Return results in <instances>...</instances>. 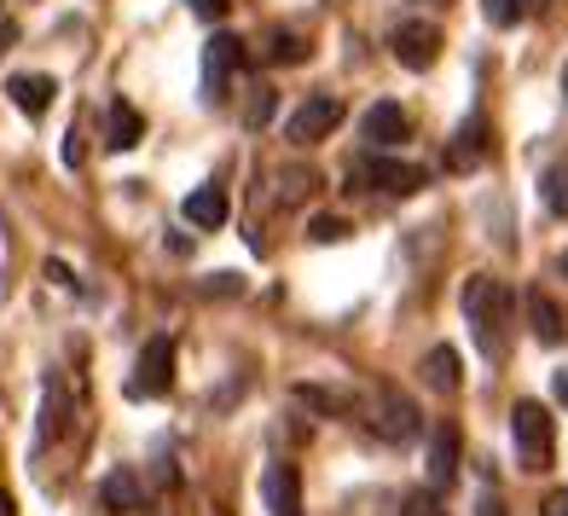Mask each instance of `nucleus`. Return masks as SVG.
<instances>
[{
    "label": "nucleus",
    "mask_w": 568,
    "mask_h": 516,
    "mask_svg": "<svg viewBox=\"0 0 568 516\" xmlns=\"http://www.w3.org/2000/svg\"><path fill=\"white\" fill-rule=\"evenodd\" d=\"M476 510H481V516H505V505H499V499H494V494H487V499H481V505H476Z\"/></svg>",
    "instance_id": "obj_30"
},
{
    "label": "nucleus",
    "mask_w": 568,
    "mask_h": 516,
    "mask_svg": "<svg viewBox=\"0 0 568 516\" xmlns=\"http://www.w3.org/2000/svg\"><path fill=\"white\" fill-rule=\"evenodd\" d=\"M424 389H435V395H458L464 389V372H458V348H429L424 354Z\"/></svg>",
    "instance_id": "obj_17"
},
{
    "label": "nucleus",
    "mask_w": 568,
    "mask_h": 516,
    "mask_svg": "<svg viewBox=\"0 0 568 516\" xmlns=\"http://www.w3.org/2000/svg\"><path fill=\"white\" fill-rule=\"evenodd\" d=\"M389 47H395V59H400L406 70H429L435 59H442V30H435V23H424V18H406V23H395Z\"/></svg>",
    "instance_id": "obj_8"
},
{
    "label": "nucleus",
    "mask_w": 568,
    "mask_h": 516,
    "mask_svg": "<svg viewBox=\"0 0 568 516\" xmlns=\"http://www.w3.org/2000/svg\"><path fill=\"white\" fill-rule=\"evenodd\" d=\"M539 516H568V487H551V494L539 499Z\"/></svg>",
    "instance_id": "obj_28"
},
{
    "label": "nucleus",
    "mask_w": 568,
    "mask_h": 516,
    "mask_svg": "<svg viewBox=\"0 0 568 516\" xmlns=\"http://www.w3.org/2000/svg\"><path fill=\"white\" fill-rule=\"evenodd\" d=\"M99 505L105 510H116V516H134V510H145V482H140V471H128V464H116V471L99 482Z\"/></svg>",
    "instance_id": "obj_12"
},
{
    "label": "nucleus",
    "mask_w": 568,
    "mask_h": 516,
    "mask_svg": "<svg viewBox=\"0 0 568 516\" xmlns=\"http://www.w3.org/2000/svg\"><path fill=\"white\" fill-rule=\"evenodd\" d=\"M562 279H568V255H562Z\"/></svg>",
    "instance_id": "obj_33"
},
{
    "label": "nucleus",
    "mask_w": 568,
    "mask_h": 516,
    "mask_svg": "<svg viewBox=\"0 0 568 516\" xmlns=\"http://www.w3.org/2000/svg\"><path fill=\"white\" fill-rule=\"evenodd\" d=\"M180 215H186L192 226H203V232H215V226H226L232 203H226V192H221V186H197L186 203H180Z\"/></svg>",
    "instance_id": "obj_16"
},
{
    "label": "nucleus",
    "mask_w": 568,
    "mask_h": 516,
    "mask_svg": "<svg viewBox=\"0 0 568 516\" xmlns=\"http://www.w3.org/2000/svg\"><path fill=\"white\" fill-rule=\"evenodd\" d=\"M186 7H192L203 23H221V18H226V0H186Z\"/></svg>",
    "instance_id": "obj_27"
},
{
    "label": "nucleus",
    "mask_w": 568,
    "mask_h": 516,
    "mask_svg": "<svg viewBox=\"0 0 568 516\" xmlns=\"http://www.w3.org/2000/svg\"><path fill=\"white\" fill-rule=\"evenodd\" d=\"M453 482H458V424H435V435H429V487L447 494Z\"/></svg>",
    "instance_id": "obj_14"
},
{
    "label": "nucleus",
    "mask_w": 568,
    "mask_h": 516,
    "mask_svg": "<svg viewBox=\"0 0 568 516\" xmlns=\"http://www.w3.org/2000/svg\"><path fill=\"white\" fill-rule=\"evenodd\" d=\"M528 325H534V337L546 343V348L568 343V307L551 291H528Z\"/></svg>",
    "instance_id": "obj_13"
},
{
    "label": "nucleus",
    "mask_w": 568,
    "mask_h": 516,
    "mask_svg": "<svg viewBox=\"0 0 568 516\" xmlns=\"http://www.w3.org/2000/svg\"><path fill=\"white\" fill-rule=\"evenodd\" d=\"M273 105H278V99H273V88H250V105H244V122H250V128H267Z\"/></svg>",
    "instance_id": "obj_25"
},
{
    "label": "nucleus",
    "mask_w": 568,
    "mask_h": 516,
    "mask_svg": "<svg viewBox=\"0 0 568 516\" xmlns=\"http://www.w3.org/2000/svg\"><path fill=\"white\" fill-rule=\"evenodd\" d=\"M174 389V337H151L128 377V401H163Z\"/></svg>",
    "instance_id": "obj_3"
},
{
    "label": "nucleus",
    "mask_w": 568,
    "mask_h": 516,
    "mask_svg": "<svg viewBox=\"0 0 568 516\" xmlns=\"http://www.w3.org/2000/svg\"><path fill=\"white\" fill-rule=\"evenodd\" d=\"M262 499L273 516H302V471L291 458H278L267 464V476H262Z\"/></svg>",
    "instance_id": "obj_10"
},
{
    "label": "nucleus",
    "mask_w": 568,
    "mask_h": 516,
    "mask_svg": "<svg viewBox=\"0 0 568 516\" xmlns=\"http://www.w3.org/2000/svg\"><path fill=\"white\" fill-rule=\"evenodd\" d=\"M546 0H481V18L494 23V30H516L523 18H534Z\"/></svg>",
    "instance_id": "obj_20"
},
{
    "label": "nucleus",
    "mask_w": 568,
    "mask_h": 516,
    "mask_svg": "<svg viewBox=\"0 0 568 516\" xmlns=\"http://www.w3.org/2000/svg\"><path fill=\"white\" fill-rule=\"evenodd\" d=\"M400 516H447V510H442V494H435V487H429V494H424V487H412V494L400 499Z\"/></svg>",
    "instance_id": "obj_24"
},
{
    "label": "nucleus",
    "mask_w": 568,
    "mask_h": 516,
    "mask_svg": "<svg viewBox=\"0 0 568 516\" xmlns=\"http://www.w3.org/2000/svg\"><path fill=\"white\" fill-rule=\"evenodd\" d=\"M145 140V117L128 105V99H111V128H105V145L111 151H134Z\"/></svg>",
    "instance_id": "obj_18"
},
{
    "label": "nucleus",
    "mask_w": 568,
    "mask_h": 516,
    "mask_svg": "<svg viewBox=\"0 0 568 516\" xmlns=\"http://www.w3.org/2000/svg\"><path fill=\"white\" fill-rule=\"evenodd\" d=\"M70 429V395L59 377H47V401H41V442H59Z\"/></svg>",
    "instance_id": "obj_19"
},
{
    "label": "nucleus",
    "mask_w": 568,
    "mask_h": 516,
    "mask_svg": "<svg viewBox=\"0 0 568 516\" xmlns=\"http://www.w3.org/2000/svg\"><path fill=\"white\" fill-rule=\"evenodd\" d=\"M464 320H470V337L487 360H505L510 354V320H516V296L505 279L494 273H470V285H464Z\"/></svg>",
    "instance_id": "obj_1"
},
{
    "label": "nucleus",
    "mask_w": 568,
    "mask_h": 516,
    "mask_svg": "<svg viewBox=\"0 0 568 516\" xmlns=\"http://www.w3.org/2000/svg\"><path fill=\"white\" fill-rule=\"evenodd\" d=\"M551 395H557V401H562V406H568V366H562V372H557V377H551Z\"/></svg>",
    "instance_id": "obj_29"
},
{
    "label": "nucleus",
    "mask_w": 568,
    "mask_h": 516,
    "mask_svg": "<svg viewBox=\"0 0 568 516\" xmlns=\"http://www.w3.org/2000/svg\"><path fill=\"white\" fill-rule=\"evenodd\" d=\"M487 158H494V128H487V117H464V122H458V134H453L447 163L464 174V169H481Z\"/></svg>",
    "instance_id": "obj_9"
},
{
    "label": "nucleus",
    "mask_w": 568,
    "mask_h": 516,
    "mask_svg": "<svg viewBox=\"0 0 568 516\" xmlns=\"http://www.w3.org/2000/svg\"><path fill=\"white\" fill-rule=\"evenodd\" d=\"M562 99H568V64H562Z\"/></svg>",
    "instance_id": "obj_32"
},
{
    "label": "nucleus",
    "mask_w": 568,
    "mask_h": 516,
    "mask_svg": "<svg viewBox=\"0 0 568 516\" xmlns=\"http://www.w3.org/2000/svg\"><path fill=\"white\" fill-rule=\"evenodd\" d=\"M539 192H546V210H551V215H568V163H562V169H551Z\"/></svg>",
    "instance_id": "obj_23"
},
{
    "label": "nucleus",
    "mask_w": 568,
    "mask_h": 516,
    "mask_svg": "<svg viewBox=\"0 0 568 516\" xmlns=\"http://www.w3.org/2000/svg\"><path fill=\"white\" fill-rule=\"evenodd\" d=\"M267 59H273V64H307V41L273 30V36H267Z\"/></svg>",
    "instance_id": "obj_21"
},
{
    "label": "nucleus",
    "mask_w": 568,
    "mask_h": 516,
    "mask_svg": "<svg viewBox=\"0 0 568 516\" xmlns=\"http://www.w3.org/2000/svg\"><path fill=\"white\" fill-rule=\"evenodd\" d=\"M239 64H244V41L239 36L215 30L210 41H203V99H210V105H226L232 99V75H239Z\"/></svg>",
    "instance_id": "obj_4"
},
{
    "label": "nucleus",
    "mask_w": 568,
    "mask_h": 516,
    "mask_svg": "<svg viewBox=\"0 0 568 516\" xmlns=\"http://www.w3.org/2000/svg\"><path fill=\"white\" fill-rule=\"evenodd\" d=\"M337 122H343V99L314 93V99H302V105H296L291 117H284V140H296V145H314V140H325Z\"/></svg>",
    "instance_id": "obj_7"
},
{
    "label": "nucleus",
    "mask_w": 568,
    "mask_h": 516,
    "mask_svg": "<svg viewBox=\"0 0 568 516\" xmlns=\"http://www.w3.org/2000/svg\"><path fill=\"white\" fill-rule=\"evenodd\" d=\"M0 516H18V505H12V494L0 487Z\"/></svg>",
    "instance_id": "obj_31"
},
{
    "label": "nucleus",
    "mask_w": 568,
    "mask_h": 516,
    "mask_svg": "<svg viewBox=\"0 0 568 516\" xmlns=\"http://www.w3.org/2000/svg\"><path fill=\"white\" fill-rule=\"evenodd\" d=\"M359 134H366L372 151H395V145L412 134V128H406V111L395 105V99H377V105L359 117Z\"/></svg>",
    "instance_id": "obj_11"
},
{
    "label": "nucleus",
    "mask_w": 568,
    "mask_h": 516,
    "mask_svg": "<svg viewBox=\"0 0 568 516\" xmlns=\"http://www.w3.org/2000/svg\"><path fill=\"white\" fill-rule=\"evenodd\" d=\"M372 429L383 435V442L406 447V442H418L424 418H418V406H412V395H400L395 383H383V389L372 395Z\"/></svg>",
    "instance_id": "obj_5"
},
{
    "label": "nucleus",
    "mask_w": 568,
    "mask_h": 516,
    "mask_svg": "<svg viewBox=\"0 0 568 516\" xmlns=\"http://www.w3.org/2000/svg\"><path fill=\"white\" fill-rule=\"evenodd\" d=\"M7 93H12V105H18L23 117H47V111H53V99H59V82L36 70V75H12Z\"/></svg>",
    "instance_id": "obj_15"
},
{
    "label": "nucleus",
    "mask_w": 568,
    "mask_h": 516,
    "mask_svg": "<svg viewBox=\"0 0 568 516\" xmlns=\"http://www.w3.org/2000/svg\"><path fill=\"white\" fill-rule=\"evenodd\" d=\"M354 186H377V192H389V198H412V192L424 186V169L389 158V151H372V158L354 163Z\"/></svg>",
    "instance_id": "obj_6"
},
{
    "label": "nucleus",
    "mask_w": 568,
    "mask_h": 516,
    "mask_svg": "<svg viewBox=\"0 0 568 516\" xmlns=\"http://www.w3.org/2000/svg\"><path fill=\"white\" fill-rule=\"evenodd\" d=\"M510 442L523 471H546L551 464V412L539 401H516L510 406Z\"/></svg>",
    "instance_id": "obj_2"
},
{
    "label": "nucleus",
    "mask_w": 568,
    "mask_h": 516,
    "mask_svg": "<svg viewBox=\"0 0 568 516\" xmlns=\"http://www.w3.org/2000/svg\"><path fill=\"white\" fill-rule=\"evenodd\" d=\"M307 232H314V244H343L348 239V221L343 215H314V226H307Z\"/></svg>",
    "instance_id": "obj_26"
},
{
    "label": "nucleus",
    "mask_w": 568,
    "mask_h": 516,
    "mask_svg": "<svg viewBox=\"0 0 568 516\" xmlns=\"http://www.w3.org/2000/svg\"><path fill=\"white\" fill-rule=\"evenodd\" d=\"M296 401L320 406V412H354V401H348L343 389H320V383H302V389H296Z\"/></svg>",
    "instance_id": "obj_22"
}]
</instances>
